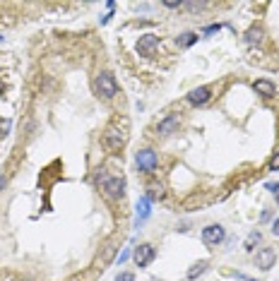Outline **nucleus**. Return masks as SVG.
Segmentation results:
<instances>
[{"mask_svg": "<svg viewBox=\"0 0 279 281\" xmlns=\"http://www.w3.org/2000/svg\"><path fill=\"white\" fill-rule=\"evenodd\" d=\"M116 281H135V274L133 272H120L118 276H116Z\"/></svg>", "mask_w": 279, "mask_h": 281, "instance_id": "20", "label": "nucleus"}, {"mask_svg": "<svg viewBox=\"0 0 279 281\" xmlns=\"http://www.w3.org/2000/svg\"><path fill=\"white\" fill-rule=\"evenodd\" d=\"M195 41H198V34H195V31H185V34H181V36L176 39V44H178V46H183V48H188V46H192Z\"/></svg>", "mask_w": 279, "mask_h": 281, "instance_id": "15", "label": "nucleus"}, {"mask_svg": "<svg viewBox=\"0 0 279 281\" xmlns=\"http://www.w3.org/2000/svg\"><path fill=\"white\" fill-rule=\"evenodd\" d=\"M209 99H212V89H209V87H198V89H192V92L188 94V101H190L192 106H202V103H207Z\"/></svg>", "mask_w": 279, "mask_h": 281, "instance_id": "10", "label": "nucleus"}, {"mask_svg": "<svg viewBox=\"0 0 279 281\" xmlns=\"http://www.w3.org/2000/svg\"><path fill=\"white\" fill-rule=\"evenodd\" d=\"M0 41H3V36H0Z\"/></svg>", "mask_w": 279, "mask_h": 281, "instance_id": "27", "label": "nucleus"}, {"mask_svg": "<svg viewBox=\"0 0 279 281\" xmlns=\"http://www.w3.org/2000/svg\"><path fill=\"white\" fill-rule=\"evenodd\" d=\"M101 142H104V147L109 149V152H120V149L125 147V130H120L118 125H109L106 127L104 137H101Z\"/></svg>", "mask_w": 279, "mask_h": 281, "instance_id": "3", "label": "nucleus"}, {"mask_svg": "<svg viewBox=\"0 0 279 281\" xmlns=\"http://www.w3.org/2000/svg\"><path fill=\"white\" fill-rule=\"evenodd\" d=\"M3 89H5V82H3V79H0V94H3Z\"/></svg>", "mask_w": 279, "mask_h": 281, "instance_id": "26", "label": "nucleus"}, {"mask_svg": "<svg viewBox=\"0 0 279 281\" xmlns=\"http://www.w3.org/2000/svg\"><path fill=\"white\" fill-rule=\"evenodd\" d=\"M178 127H181V118L171 113V116H166L159 125H157V133H159L161 137H168V135L178 133Z\"/></svg>", "mask_w": 279, "mask_h": 281, "instance_id": "8", "label": "nucleus"}, {"mask_svg": "<svg viewBox=\"0 0 279 281\" xmlns=\"http://www.w3.org/2000/svg\"><path fill=\"white\" fill-rule=\"evenodd\" d=\"M149 207H152V202H149V200H147V195L137 200V224H142L144 219L149 217V211H152Z\"/></svg>", "mask_w": 279, "mask_h": 281, "instance_id": "13", "label": "nucleus"}, {"mask_svg": "<svg viewBox=\"0 0 279 281\" xmlns=\"http://www.w3.org/2000/svg\"><path fill=\"white\" fill-rule=\"evenodd\" d=\"M99 185L104 190V195L111 197V200H118L125 192V178H120V176H101Z\"/></svg>", "mask_w": 279, "mask_h": 281, "instance_id": "2", "label": "nucleus"}, {"mask_svg": "<svg viewBox=\"0 0 279 281\" xmlns=\"http://www.w3.org/2000/svg\"><path fill=\"white\" fill-rule=\"evenodd\" d=\"M274 260H277V255H274V250L272 248H263L255 252V265L263 269V272H267V269H272L274 267Z\"/></svg>", "mask_w": 279, "mask_h": 281, "instance_id": "9", "label": "nucleus"}, {"mask_svg": "<svg viewBox=\"0 0 279 281\" xmlns=\"http://www.w3.org/2000/svg\"><path fill=\"white\" fill-rule=\"evenodd\" d=\"M128 255H130V252H128V250H125V252H123V255H120V257H118V262H120V265H123L125 260H128Z\"/></svg>", "mask_w": 279, "mask_h": 281, "instance_id": "25", "label": "nucleus"}, {"mask_svg": "<svg viewBox=\"0 0 279 281\" xmlns=\"http://www.w3.org/2000/svg\"><path fill=\"white\" fill-rule=\"evenodd\" d=\"M219 29H222L219 24H212V27H207V29H205V31H207V34H214V31H219Z\"/></svg>", "mask_w": 279, "mask_h": 281, "instance_id": "22", "label": "nucleus"}, {"mask_svg": "<svg viewBox=\"0 0 279 281\" xmlns=\"http://www.w3.org/2000/svg\"><path fill=\"white\" fill-rule=\"evenodd\" d=\"M147 200H149V202H157V200H164V187H161L159 183H152V185L147 187Z\"/></svg>", "mask_w": 279, "mask_h": 281, "instance_id": "14", "label": "nucleus"}, {"mask_svg": "<svg viewBox=\"0 0 279 281\" xmlns=\"http://www.w3.org/2000/svg\"><path fill=\"white\" fill-rule=\"evenodd\" d=\"M5 185H8V178H5V176H0V190H5Z\"/></svg>", "mask_w": 279, "mask_h": 281, "instance_id": "24", "label": "nucleus"}, {"mask_svg": "<svg viewBox=\"0 0 279 281\" xmlns=\"http://www.w3.org/2000/svg\"><path fill=\"white\" fill-rule=\"evenodd\" d=\"M270 171H279V152L274 156H272V161H270Z\"/></svg>", "mask_w": 279, "mask_h": 281, "instance_id": "21", "label": "nucleus"}, {"mask_svg": "<svg viewBox=\"0 0 279 281\" xmlns=\"http://www.w3.org/2000/svg\"><path fill=\"white\" fill-rule=\"evenodd\" d=\"M135 48H137V53L144 55V58H154L157 48H159V36H157V34H144V36L137 39Z\"/></svg>", "mask_w": 279, "mask_h": 281, "instance_id": "5", "label": "nucleus"}, {"mask_svg": "<svg viewBox=\"0 0 279 281\" xmlns=\"http://www.w3.org/2000/svg\"><path fill=\"white\" fill-rule=\"evenodd\" d=\"M265 187H267L272 195H274V200H277V204H279V183H267Z\"/></svg>", "mask_w": 279, "mask_h": 281, "instance_id": "19", "label": "nucleus"}, {"mask_svg": "<svg viewBox=\"0 0 279 281\" xmlns=\"http://www.w3.org/2000/svg\"><path fill=\"white\" fill-rule=\"evenodd\" d=\"M154 257H157V250H154V245H149V243H142V245L135 248V252H133V260H135L137 267H147Z\"/></svg>", "mask_w": 279, "mask_h": 281, "instance_id": "7", "label": "nucleus"}, {"mask_svg": "<svg viewBox=\"0 0 279 281\" xmlns=\"http://www.w3.org/2000/svg\"><path fill=\"white\" fill-rule=\"evenodd\" d=\"M263 39H265V31H263V27H257V24L246 31V44L248 46H260Z\"/></svg>", "mask_w": 279, "mask_h": 281, "instance_id": "12", "label": "nucleus"}, {"mask_svg": "<svg viewBox=\"0 0 279 281\" xmlns=\"http://www.w3.org/2000/svg\"><path fill=\"white\" fill-rule=\"evenodd\" d=\"M226 238V231H224V226H219V224H209V226L202 228V243L205 245H219V243Z\"/></svg>", "mask_w": 279, "mask_h": 281, "instance_id": "6", "label": "nucleus"}, {"mask_svg": "<svg viewBox=\"0 0 279 281\" xmlns=\"http://www.w3.org/2000/svg\"><path fill=\"white\" fill-rule=\"evenodd\" d=\"M135 164L142 173H154L157 166H159V156H157V152H152V149H142V152L135 154Z\"/></svg>", "mask_w": 279, "mask_h": 281, "instance_id": "4", "label": "nucleus"}, {"mask_svg": "<svg viewBox=\"0 0 279 281\" xmlns=\"http://www.w3.org/2000/svg\"><path fill=\"white\" fill-rule=\"evenodd\" d=\"M183 8L192 10V12H198V10H202V8H207V3H183Z\"/></svg>", "mask_w": 279, "mask_h": 281, "instance_id": "18", "label": "nucleus"}, {"mask_svg": "<svg viewBox=\"0 0 279 281\" xmlns=\"http://www.w3.org/2000/svg\"><path fill=\"white\" fill-rule=\"evenodd\" d=\"M205 269H207V262L205 260H200V262H195V265L188 269V279H198L200 274H205Z\"/></svg>", "mask_w": 279, "mask_h": 281, "instance_id": "16", "label": "nucleus"}, {"mask_svg": "<svg viewBox=\"0 0 279 281\" xmlns=\"http://www.w3.org/2000/svg\"><path fill=\"white\" fill-rule=\"evenodd\" d=\"M94 92L101 96V99H113L118 94V82L111 72H99L94 79Z\"/></svg>", "mask_w": 279, "mask_h": 281, "instance_id": "1", "label": "nucleus"}, {"mask_svg": "<svg viewBox=\"0 0 279 281\" xmlns=\"http://www.w3.org/2000/svg\"><path fill=\"white\" fill-rule=\"evenodd\" d=\"M272 233L279 235V219H274V224H272Z\"/></svg>", "mask_w": 279, "mask_h": 281, "instance_id": "23", "label": "nucleus"}, {"mask_svg": "<svg viewBox=\"0 0 279 281\" xmlns=\"http://www.w3.org/2000/svg\"><path fill=\"white\" fill-rule=\"evenodd\" d=\"M253 89H255L260 96H265V99H272V96L277 94V89H274V84H272L270 79H255Z\"/></svg>", "mask_w": 279, "mask_h": 281, "instance_id": "11", "label": "nucleus"}, {"mask_svg": "<svg viewBox=\"0 0 279 281\" xmlns=\"http://www.w3.org/2000/svg\"><path fill=\"white\" fill-rule=\"evenodd\" d=\"M260 238H263L260 231H253V233L248 235V238H246V250H248V252H253V250H255V245L260 243Z\"/></svg>", "mask_w": 279, "mask_h": 281, "instance_id": "17", "label": "nucleus"}]
</instances>
